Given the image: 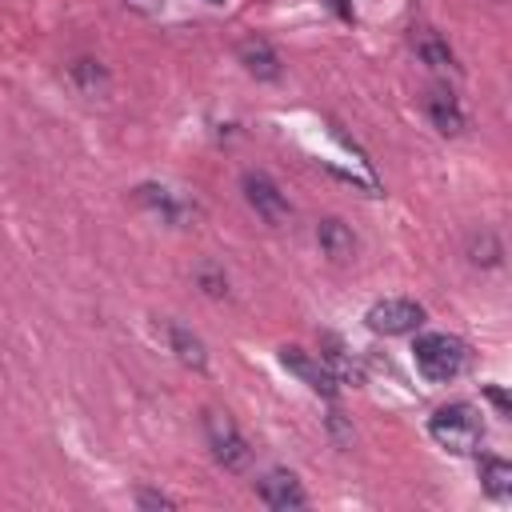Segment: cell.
<instances>
[{
    "label": "cell",
    "mask_w": 512,
    "mask_h": 512,
    "mask_svg": "<svg viewBox=\"0 0 512 512\" xmlns=\"http://www.w3.org/2000/svg\"><path fill=\"white\" fill-rule=\"evenodd\" d=\"M428 432H432V440H436L440 448H448V452H456V456H468V452H476L480 440H484V416H480L476 404L456 400V404H444V408L432 412Z\"/></svg>",
    "instance_id": "1"
},
{
    "label": "cell",
    "mask_w": 512,
    "mask_h": 512,
    "mask_svg": "<svg viewBox=\"0 0 512 512\" xmlns=\"http://www.w3.org/2000/svg\"><path fill=\"white\" fill-rule=\"evenodd\" d=\"M412 360H416V368H420L424 380L444 384V380H456L464 372L468 348L456 336H448V332H424L412 344Z\"/></svg>",
    "instance_id": "2"
},
{
    "label": "cell",
    "mask_w": 512,
    "mask_h": 512,
    "mask_svg": "<svg viewBox=\"0 0 512 512\" xmlns=\"http://www.w3.org/2000/svg\"><path fill=\"white\" fill-rule=\"evenodd\" d=\"M204 440H208V448H212V456H216L220 468H228V472L248 468L252 448H248V440L240 436V428H236V420L228 412H220V408H208L204 412Z\"/></svg>",
    "instance_id": "3"
},
{
    "label": "cell",
    "mask_w": 512,
    "mask_h": 512,
    "mask_svg": "<svg viewBox=\"0 0 512 512\" xmlns=\"http://www.w3.org/2000/svg\"><path fill=\"white\" fill-rule=\"evenodd\" d=\"M364 324L372 332H380V336H408V332H416L424 324V308L416 300H404V296H384V300H376L368 308Z\"/></svg>",
    "instance_id": "4"
},
{
    "label": "cell",
    "mask_w": 512,
    "mask_h": 512,
    "mask_svg": "<svg viewBox=\"0 0 512 512\" xmlns=\"http://www.w3.org/2000/svg\"><path fill=\"white\" fill-rule=\"evenodd\" d=\"M280 364H284L308 392H316V396H324V400H332V396L340 392V380L328 372V364H324L320 356L304 352L300 344H284V348H280Z\"/></svg>",
    "instance_id": "5"
},
{
    "label": "cell",
    "mask_w": 512,
    "mask_h": 512,
    "mask_svg": "<svg viewBox=\"0 0 512 512\" xmlns=\"http://www.w3.org/2000/svg\"><path fill=\"white\" fill-rule=\"evenodd\" d=\"M244 200H248L252 212H256L264 224H272V228L288 224V216H292L288 196H284V192L276 188V180L264 176V172H244Z\"/></svg>",
    "instance_id": "6"
},
{
    "label": "cell",
    "mask_w": 512,
    "mask_h": 512,
    "mask_svg": "<svg viewBox=\"0 0 512 512\" xmlns=\"http://www.w3.org/2000/svg\"><path fill=\"white\" fill-rule=\"evenodd\" d=\"M256 496L268 504V508H304L308 504V492L300 488V480L288 472V468H272L256 480Z\"/></svg>",
    "instance_id": "7"
},
{
    "label": "cell",
    "mask_w": 512,
    "mask_h": 512,
    "mask_svg": "<svg viewBox=\"0 0 512 512\" xmlns=\"http://www.w3.org/2000/svg\"><path fill=\"white\" fill-rule=\"evenodd\" d=\"M136 200H140L144 208H152L160 220H168V224H184V220L196 212L184 196H176L172 188H160V184H140V188H136Z\"/></svg>",
    "instance_id": "8"
},
{
    "label": "cell",
    "mask_w": 512,
    "mask_h": 512,
    "mask_svg": "<svg viewBox=\"0 0 512 512\" xmlns=\"http://www.w3.org/2000/svg\"><path fill=\"white\" fill-rule=\"evenodd\" d=\"M236 56H240L244 72H248V76H256V80H276V76H280V56H276V52H272V44H268V40H260V36L240 40Z\"/></svg>",
    "instance_id": "9"
},
{
    "label": "cell",
    "mask_w": 512,
    "mask_h": 512,
    "mask_svg": "<svg viewBox=\"0 0 512 512\" xmlns=\"http://www.w3.org/2000/svg\"><path fill=\"white\" fill-rule=\"evenodd\" d=\"M316 240H320L324 256H328V260H336V264L352 260V252H356V236H352V228H348L344 220H336V216L320 220V228H316Z\"/></svg>",
    "instance_id": "10"
},
{
    "label": "cell",
    "mask_w": 512,
    "mask_h": 512,
    "mask_svg": "<svg viewBox=\"0 0 512 512\" xmlns=\"http://www.w3.org/2000/svg\"><path fill=\"white\" fill-rule=\"evenodd\" d=\"M428 116H432V124H436L444 136H456V132L464 128V112H460V104L452 100V92H444V88L428 92Z\"/></svg>",
    "instance_id": "11"
},
{
    "label": "cell",
    "mask_w": 512,
    "mask_h": 512,
    "mask_svg": "<svg viewBox=\"0 0 512 512\" xmlns=\"http://www.w3.org/2000/svg\"><path fill=\"white\" fill-rule=\"evenodd\" d=\"M480 484L492 496H512V464L504 456H480Z\"/></svg>",
    "instance_id": "12"
},
{
    "label": "cell",
    "mask_w": 512,
    "mask_h": 512,
    "mask_svg": "<svg viewBox=\"0 0 512 512\" xmlns=\"http://www.w3.org/2000/svg\"><path fill=\"white\" fill-rule=\"evenodd\" d=\"M168 340H172V352L180 356V364H188V368H204L208 364V352H204V340L200 336H192L188 328H180V324H172L168 328Z\"/></svg>",
    "instance_id": "13"
},
{
    "label": "cell",
    "mask_w": 512,
    "mask_h": 512,
    "mask_svg": "<svg viewBox=\"0 0 512 512\" xmlns=\"http://www.w3.org/2000/svg\"><path fill=\"white\" fill-rule=\"evenodd\" d=\"M416 52H420V60L432 64V68H456L452 48H448L436 32H420V36H416Z\"/></svg>",
    "instance_id": "14"
},
{
    "label": "cell",
    "mask_w": 512,
    "mask_h": 512,
    "mask_svg": "<svg viewBox=\"0 0 512 512\" xmlns=\"http://www.w3.org/2000/svg\"><path fill=\"white\" fill-rule=\"evenodd\" d=\"M200 284H204L208 296H224V292H228V280H224L216 268H200Z\"/></svg>",
    "instance_id": "15"
},
{
    "label": "cell",
    "mask_w": 512,
    "mask_h": 512,
    "mask_svg": "<svg viewBox=\"0 0 512 512\" xmlns=\"http://www.w3.org/2000/svg\"><path fill=\"white\" fill-rule=\"evenodd\" d=\"M136 504H144V508H176V500H168V496H160V492H140Z\"/></svg>",
    "instance_id": "16"
},
{
    "label": "cell",
    "mask_w": 512,
    "mask_h": 512,
    "mask_svg": "<svg viewBox=\"0 0 512 512\" xmlns=\"http://www.w3.org/2000/svg\"><path fill=\"white\" fill-rule=\"evenodd\" d=\"M488 400H492V404H496L500 412H508V396H504L500 388H488Z\"/></svg>",
    "instance_id": "17"
},
{
    "label": "cell",
    "mask_w": 512,
    "mask_h": 512,
    "mask_svg": "<svg viewBox=\"0 0 512 512\" xmlns=\"http://www.w3.org/2000/svg\"><path fill=\"white\" fill-rule=\"evenodd\" d=\"M208 4H224V0H208Z\"/></svg>",
    "instance_id": "18"
}]
</instances>
